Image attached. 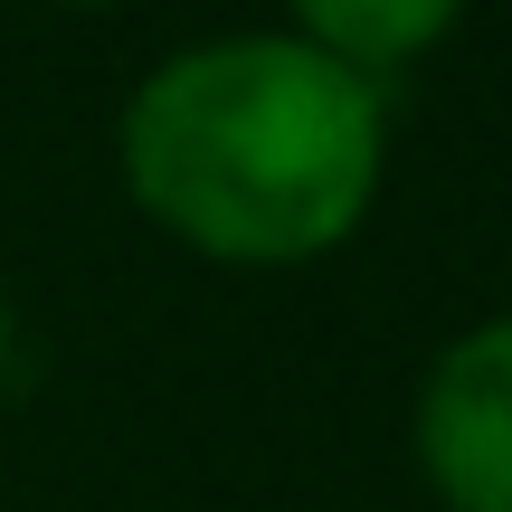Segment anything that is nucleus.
<instances>
[{
	"instance_id": "nucleus-1",
	"label": "nucleus",
	"mask_w": 512,
	"mask_h": 512,
	"mask_svg": "<svg viewBox=\"0 0 512 512\" xmlns=\"http://www.w3.org/2000/svg\"><path fill=\"white\" fill-rule=\"evenodd\" d=\"M389 105L304 38H200L124 105V190L219 266L332 256L380 200Z\"/></svg>"
},
{
	"instance_id": "nucleus-3",
	"label": "nucleus",
	"mask_w": 512,
	"mask_h": 512,
	"mask_svg": "<svg viewBox=\"0 0 512 512\" xmlns=\"http://www.w3.org/2000/svg\"><path fill=\"white\" fill-rule=\"evenodd\" d=\"M285 10H294V38H304V48L342 57L351 76L380 86V76L418 67V57L456 29L465 0H285Z\"/></svg>"
},
{
	"instance_id": "nucleus-2",
	"label": "nucleus",
	"mask_w": 512,
	"mask_h": 512,
	"mask_svg": "<svg viewBox=\"0 0 512 512\" xmlns=\"http://www.w3.org/2000/svg\"><path fill=\"white\" fill-rule=\"evenodd\" d=\"M408 437H418V475L446 512H512V313L437 351Z\"/></svg>"
},
{
	"instance_id": "nucleus-4",
	"label": "nucleus",
	"mask_w": 512,
	"mask_h": 512,
	"mask_svg": "<svg viewBox=\"0 0 512 512\" xmlns=\"http://www.w3.org/2000/svg\"><path fill=\"white\" fill-rule=\"evenodd\" d=\"M0 380H10V294H0Z\"/></svg>"
},
{
	"instance_id": "nucleus-5",
	"label": "nucleus",
	"mask_w": 512,
	"mask_h": 512,
	"mask_svg": "<svg viewBox=\"0 0 512 512\" xmlns=\"http://www.w3.org/2000/svg\"><path fill=\"white\" fill-rule=\"evenodd\" d=\"M76 10H105V0H76Z\"/></svg>"
}]
</instances>
